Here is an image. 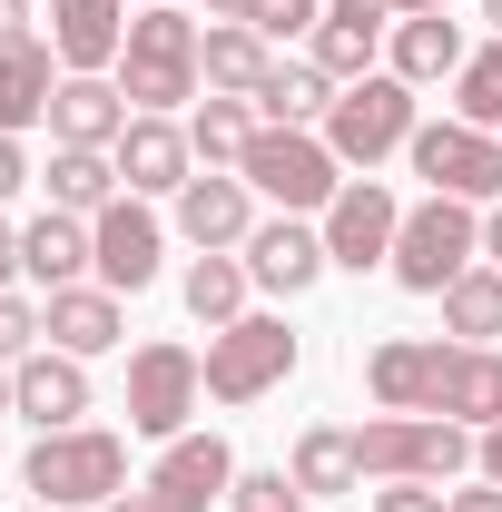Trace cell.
<instances>
[{
	"label": "cell",
	"mask_w": 502,
	"mask_h": 512,
	"mask_svg": "<svg viewBox=\"0 0 502 512\" xmlns=\"http://www.w3.org/2000/svg\"><path fill=\"white\" fill-rule=\"evenodd\" d=\"M207 10H217V20H247V10H256V0H207Z\"/></svg>",
	"instance_id": "obj_46"
},
{
	"label": "cell",
	"mask_w": 502,
	"mask_h": 512,
	"mask_svg": "<svg viewBox=\"0 0 502 512\" xmlns=\"http://www.w3.org/2000/svg\"><path fill=\"white\" fill-rule=\"evenodd\" d=\"M109 158H119V188H128V197H178V188L197 178L188 128H178V119H148V109L119 128V148H109Z\"/></svg>",
	"instance_id": "obj_15"
},
{
	"label": "cell",
	"mask_w": 502,
	"mask_h": 512,
	"mask_svg": "<svg viewBox=\"0 0 502 512\" xmlns=\"http://www.w3.org/2000/svg\"><path fill=\"white\" fill-rule=\"evenodd\" d=\"M89 247H99V286H109V296H148L158 266H168V227L148 217V197L119 188L99 217H89Z\"/></svg>",
	"instance_id": "obj_11"
},
{
	"label": "cell",
	"mask_w": 502,
	"mask_h": 512,
	"mask_svg": "<svg viewBox=\"0 0 502 512\" xmlns=\"http://www.w3.org/2000/svg\"><path fill=\"white\" fill-rule=\"evenodd\" d=\"M424 10H453V0H394V20H424Z\"/></svg>",
	"instance_id": "obj_45"
},
{
	"label": "cell",
	"mask_w": 502,
	"mask_h": 512,
	"mask_svg": "<svg viewBox=\"0 0 502 512\" xmlns=\"http://www.w3.org/2000/svg\"><path fill=\"white\" fill-rule=\"evenodd\" d=\"M483 20H493V40H502V0H483Z\"/></svg>",
	"instance_id": "obj_47"
},
{
	"label": "cell",
	"mask_w": 502,
	"mask_h": 512,
	"mask_svg": "<svg viewBox=\"0 0 502 512\" xmlns=\"http://www.w3.org/2000/svg\"><path fill=\"white\" fill-rule=\"evenodd\" d=\"M197 40H207V30H197L178 0H148V10L128 20V50H119V89H128V109H148V119H178L197 89H207V79H197Z\"/></svg>",
	"instance_id": "obj_1"
},
{
	"label": "cell",
	"mask_w": 502,
	"mask_h": 512,
	"mask_svg": "<svg viewBox=\"0 0 502 512\" xmlns=\"http://www.w3.org/2000/svg\"><path fill=\"white\" fill-rule=\"evenodd\" d=\"M453 512H502V483H463V493H453Z\"/></svg>",
	"instance_id": "obj_40"
},
{
	"label": "cell",
	"mask_w": 502,
	"mask_h": 512,
	"mask_svg": "<svg viewBox=\"0 0 502 512\" xmlns=\"http://www.w3.org/2000/svg\"><path fill=\"white\" fill-rule=\"evenodd\" d=\"M453 119H473V128L502 138V40H483L473 60L453 69Z\"/></svg>",
	"instance_id": "obj_32"
},
{
	"label": "cell",
	"mask_w": 502,
	"mask_h": 512,
	"mask_svg": "<svg viewBox=\"0 0 502 512\" xmlns=\"http://www.w3.org/2000/svg\"><path fill=\"white\" fill-rule=\"evenodd\" d=\"M128 0H50V50L60 69H99V79H119V50H128Z\"/></svg>",
	"instance_id": "obj_19"
},
{
	"label": "cell",
	"mask_w": 502,
	"mask_h": 512,
	"mask_svg": "<svg viewBox=\"0 0 502 512\" xmlns=\"http://www.w3.org/2000/svg\"><path fill=\"white\" fill-rule=\"evenodd\" d=\"M473 473H483V483H502V424H493V434H473Z\"/></svg>",
	"instance_id": "obj_38"
},
{
	"label": "cell",
	"mask_w": 502,
	"mask_h": 512,
	"mask_svg": "<svg viewBox=\"0 0 502 512\" xmlns=\"http://www.w3.org/2000/svg\"><path fill=\"white\" fill-rule=\"evenodd\" d=\"M227 512H306V483H296L286 463H266V473H237Z\"/></svg>",
	"instance_id": "obj_33"
},
{
	"label": "cell",
	"mask_w": 502,
	"mask_h": 512,
	"mask_svg": "<svg viewBox=\"0 0 502 512\" xmlns=\"http://www.w3.org/2000/svg\"><path fill=\"white\" fill-rule=\"evenodd\" d=\"M463 266H483V207L424 188L404 207V237H394V286L404 296H443Z\"/></svg>",
	"instance_id": "obj_4"
},
{
	"label": "cell",
	"mask_w": 502,
	"mask_h": 512,
	"mask_svg": "<svg viewBox=\"0 0 502 512\" xmlns=\"http://www.w3.org/2000/svg\"><path fill=\"white\" fill-rule=\"evenodd\" d=\"M247 138H256V109H247V99H197V109H188L197 168H237V158H247Z\"/></svg>",
	"instance_id": "obj_31"
},
{
	"label": "cell",
	"mask_w": 502,
	"mask_h": 512,
	"mask_svg": "<svg viewBox=\"0 0 502 512\" xmlns=\"http://www.w3.org/2000/svg\"><path fill=\"white\" fill-rule=\"evenodd\" d=\"M237 453H227V434H178V444H158V463H148V493L168 512H207V503H227L237 493Z\"/></svg>",
	"instance_id": "obj_14"
},
{
	"label": "cell",
	"mask_w": 502,
	"mask_h": 512,
	"mask_svg": "<svg viewBox=\"0 0 502 512\" xmlns=\"http://www.w3.org/2000/svg\"><path fill=\"white\" fill-rule=\"evenodd\" d=\"M20 276L30 286H79V276H99V247H89V217H69V207H40L30 227H20Z\"/></svg>",
	"instance_id": "obj_21"
},
{
	"label": "cell",
	"mask_w": 502,
	"mask_h": 512,
	"mask_svg": "<svg viewBox=\"0 0 502 512\" xmlns=\"http://www.w3.org/2000/svg\"><path fill=\"white\" fill-rule=\"evenodd\" d=\"M463 60H473V40H463V20H453V10L394 20V40H384V69H394L404 89H434V79H453Z\"/></svg>",
	"instance_id": "obj_24"
},
{
	"label": "cell",
	"mask_w": 502,
	"mask_h": 512,
	"mask_svg": "<svg viewBox=\"0 0 502 512\" xmlns=\"http://www.w3.org/2000/svg\"><path fill=\"white\" fill-rule=\"evenodd\" d=\"M315 20H325V0H256V10H247V30L266 40V50H276V40H296V30L315 40Z\"/></svg>",
	"instance_id": "obj_35"
},
{
	"label": "cell",
	"mask_w": 502,
	"mask_h": 512,
	"mask_svg": "<svg viewBox=\"0 0 502 512\" xmlns=\"http://www.w3.org/2000/svg\"><path fill=\"white\" fill-rule=\"evenodd\" d=\"M237 178L256 197H276V217H325L335 188H345V158L325 148V128H256Z\"/></svg>",
	"instance_id": "obj_2"
},
{
	"label": "cell",
	"mask_w": 502,
	"mask_h": 512,
	"mask_svg": "<svg viewBox=\"0 0 502 512\" xmlns=\"http://www.w3.org/2000/svg\"><path fill=\"white\" fill-rule=\"evenodd\" d=\"M197 404H207V355H188L178 335H148V345L128 355V434L178 444Z\"/></svg>",
	"instance_id": "obj_7"
},
{
	"label": "cell",
	"mask_w": 502,
	"mask_h": 512,
	"mask_svg": "<svg viewBox=\"0 0 502 512\" xmlns=\"http://www.w3.org/2000/svg\"><path fill=\"white\" fill-rule=\"evenodd\" d=\"M40 188H50V207H69V217H99V207L119 197V158H109V148H50Z\"/></svg>",
	"instance_id": "obj_28"
},
{
	"label": "cell",
	"mask_w": 502,
	"mask_h": 512,
	"mask_svg": "<svg viewBox=\"0 0 502 512\" xmlns=\"http://www.w3.org/2000/svg\"><path fill=\"white\" fill-rule=\"evenodd\" d=\"M443 384H453V335H384L365 355V394L384 414H443Z\"/></svg>",
	"instance_id": "obj_12"
},
{
	"label": "cell",
	"mask_w": 502,
	"mask_h": 512,
	"mask_svg": "<svg viewBox=\"0 0 502 512\" xmlns=\"http://www.w3.org/2000/svg\"><path fill=\"white\" fill-rule=\"evenodd\" d=\"M286 473L306 483V503H325V493H365V453H355V434H345V424H306Z\"/></svg>",
	"instance_id": "obj_27"
},
{
	"label": "cell",
	"mask_w": 502,
	"mask_h": 512,
	"mask_svg": "<svg viewBox=\"0 0 502 512\" xmlns=\"http://www.w3.org/2000/svg\"><path fill=\"white\" fill-rule=\"evenodd\" d=\"M10 40H40V30H30V0H0V50H10Z\"/></svg>",
	"instance_id": "obj_39"
},
{
	"label": "cell",
	"mask_w": 502,
	"mask_h": 512,
	"mask_svg": "<svg viewBox=\"0 0 502 512\" xmlns=\"http://www.w3.org/2000/svg\"><path fill=\"white\" fill-rule=\"evenodd\" d=\"M247 109H256V128H315L325 109H335V79H325L315 60H276L266 79H256Z\"/></svg>",
	"instance_id": "obj_26"
},
{
	"label": "cell",
	"mask_w": 502,
	"mask_h": 512,
	"mask_svg": "<svg viewBox=\"0 0 502 512\" xmlns=\"http://www.w3.org/2000/svg\"><path fill=\"white\" fill-rule=\"evenodd\" d=\"M40 325H50V345L60 355H109V345H128V296H109V286H60L50 306H40Z\"/></svg>",
	"instance_id": "obj_22"
},
{
	"label": "cell",
	"mask_w": 502,
	"mask_h": 512,
	"mask_svg": "<svg viewBox=\"0 0 502 512\" xmlns=\"http://www.w3.org/2000/svg\"><path fill=\"white\" fill-rule=\"evenodd\" d=\"M384 40H394V0H325L315 20V69L345 89V79H375Z\"/></svg>",
	"instance_id": "obj_17"
},
{
	"label": "cell",
	"mask_w": 502,
	"mask_h": 512,
	"mask_svg": "<svg viewBox=\"0 0 502 512\" xmlns=\"http://www.w3.org/2000/svg\"><path fill=\"white\" fill-rule=\"evenodd\" d=\"M0 424H20V394H10V365H0Z\"/></svg>",
	"instance_id": "obj_44"
},
{
	"label": "cell",
	"mask_w": 502,
	"mask_h": 512,
	"mask_svg": "<svg viewBox=\"0 0 502 512\" xmlns=\"http://www.w3.org/2000/svg\"><path fill=\"white\" fill-rule=\"evenodd\" d=\"M315 227H325V256H335L345 276H375V266H394V237H404V197L384 188V178H345V188H335V207H325Z\"/></svg>",
	"instance_id": "obj_10"
},
{
	"label": "cell",
	"mask_w": 502,
	"mask_h": 512,
	"mask_svg": "<svg viewBox=\"0 0 502 512\" xmlns=\"http://www.w3.org/2000/svg\"><path fill=\"white\" fill-rule=\"evenodd\" d=\"M414 178L434 197H463V207H502V138L493 128H473V119H434V128H414Z\"/></svg>",
	"instance_id": "obj_9"
},
{
	"label": "cell",
	"mask_w": 502,
	"mask_h": 512,
	"mask_svg": "<svg viewBox=\"0 0 502 512\" xmlns=\"http://www.w3.org/2000/svg\"><path fill=\"white\" fill-rule=\"evenodd\" d=\"M414 89L394 79V69H375V79H345L335 89V109H325V148L345 158V168H365L375 178V158H394V148H414Z\"/></svg>",
	"instance_id": "obj_6"
},
{
	"label": "cell",
	"mask_w": 502,
	"mask_h": 512,
	"mask_svg": "<svg viewBox=\"0 0 502 512\" xmlns=\"http://www.w3.org/2000/svg\"><path fill=\"white\" fill-rule=\"evenodd\" d=\"M296 375V325L286 316H237L207 335V404H256Z\"/></svg>",
	"instance_id": "obj_8"
},
{
	"label": "cell",
	"mask_w": 502,
	"mask_h": 512,
	"mask_svg": "<svg viewBox=\"0 0 502 512\" xmlns=\"http://www.w3.org/2000/svg\"><path fill=\"white\" fill-rule=\"evenodd\" d=\"M10 276H20V227L0 217V286H10Z\"/></svg>",
	"instance_id": "obj_42"
},
{
	"label": "cell",
	"mask_w": 502,
	"mask_h": 512,
	"mask_svg": "<svg viewBox=\"0 0 502 512\" xmlns=\"http://www.w3.org/2000/svg\"><path fill=\"white\" fill-rule=\"evenodd\" d=\"M40 345H50V325H40V306L0 286V365H20V355H40Z\"/></svg>",
	"instance_id": "obj_34"
},
{
	"label": "cell",
	"mask_w": 502,
	"mask_h": 512,
	"mask_svg": "<svg viewBox=\"0 0 502 512\" xmlns=\"http://www.w3.org/2000/svg\"><path fill=\"white\" fill-rule=\"evenodd\" d=\"M237 256H247V276L266 286V296H306L315 276L335 266V256H325V227H315V217H256V237H247Z\"/></svg>",
	"instance_id": "obj_16"
},
{
	"label": "cell",
	"mask_w": 502,
	"mask_h": 512,
	"mask_svg": "<svg viewBox=\"0 0 502 512\" xmlns=\"http://www.w3.org/2000/svg\"><path fill=\"white\" fill-rule=\"evenodd\" d=\"M443 335L453 345H493L502 335V266H463L443 286Z\"/></svg>",
	"instance_id": "obj_29"
},
{
	"label": "cell",
	"mask_w": 502,
	"mask_h": 512,
	"mask_svg": "<svg viewBox=\"0 0 502 512\" xmlns=\"http://www.w3.org/2000/svg\"><path fill=\"white\" fill-rule=\"evenodd\" d=\"M247 286H256V276H247V256H197L178 296H188V316L217 335V325H237V316H247Z\"/></svg>",
	"instance_id": "obj_30"
},
{
	"label": "cell",
	"mask_w": 502,
	"mask_h": 512,
	"mask_svg": "<svg viewBox=\"0 0 502 512\" xmlns=\"http://www.w3.org/2000/svg\"><path fill=\"white\" fill-rule=\"evenodd\" d=\"M30 512H60V503H30Z\"/></svg>",
	"instance_id": "obj_48"
},
{
	"label": "cell",
	"mask_w": 502,
	"mask_h": 512,
	"mask_svg": "<svg viewBox=\"0 0 502 512\" xmlns=\"http://www.w3.org/2000/svg\"><path fill=\"white\" fill-rule=\"evenodd\" d=\"M20 483L40 493V503L60 512H99L128 493V444L119 434H99V424H69V434H40L30 463H20Z\"/></svg>",
	"instance_id": "obj_3"
},
{
	"label": "cell",
	"mask_w": 502,
	"mask_h": 512,
	"mask_svg": "<svg viewBox=\"0 0 502 512\" xmlns=\"http://www.w3.org/2000/svg\"><path fill=\"white\" fill-rule=\"evenodd\" d=\"M138 119L128 109L119 79H99V69H69L60 99H50V148H119V128Z\"/></svg>",
	"instance_id": "obj_20"
},
{
	"label": "cell",
	"mask_w": 502,
	"mask_h": 512,
	"mask_svg": "<svg viewBox=\"0 0 502 512\" xmlns=\"http://www.w3.org/2000/svg\"><path fill=\"white\" fill-rule=\"evenodd\" d=\"M355 453H365V483H453V473H473V434L453 414H375V424H355Z\"/></svg>",
	"instance_id": "obj_5"
},
{
	"label": "cell",
	"mask_w": 502,
	"mask_h": 512,
	"mask_svg": "<svg viewBox=\"0 0 502 512\" xmlns=\"http://www.w3.org/2000/svg\"><path fill=\"white\" fill-rule=\"evenodd\" d=\"M483 266H502V207H483Z\"/></svg>",
	"instance_id": "obj_43"
},
{
	"label": "cell",
	"mask_w": 502,
	"mask_h": 512,
	"mask_svg": "<svg viewBox=\"0 0 502 512\" xmlns=\"http://www.w3.org/2000/svg\"><path fill=\"white\" fill-rule=\"evenodd\" d=\"M10 394H20V424H30V434H69V424L89 414V365L60 355V345H40V355L10 365Z\"/></svg>",
	"instance_id": "obj_18"
},
{
	"label": "cell",
	"mask_w": 502,
	"mask_h": 512,
	"mask_svg": "<svg viewBox=\"0 0 502 512\" xmlns=\"http://www.w3.org/2000/svg\"><path fill=\"white\" fill-rule=\"evenodd\" d=\"M375 512H453V493H443V483H384Z\"/></svg>",
	"instance_id": "obj_36"
},
{
	"label": "cell",
	"mask_w": 502,
	"mask_h": 512,
	"mask_svg": "<svg viewBox=\"0 0 502 512\" xmlns=\"http://www.w3.org/2000/svg\"><path fill=\"white\" fill-rule=\"evenodd\" d=\"M178 237H188L197 256H237L256 237V188L237 168H197L188 188H178Z\"/></svg>",
	"instance_id": "obj_13"
},
{
	"label": "cell",
	"mask_w": 502,
	"mask_h": 512,
	"mask_svg": "<svg viewBox=\"0 0 502 512\" xmlns=\"http://www.w3.org/2000/svg\"><path fill=\"white\" fill-rule=\"evenodd\" d=\"M266 69H276V50L256 40L247 20H217V30L197 40V79H207V99H256Z\"/></svg>",
	"instance_id": "obj_25"
},
{
	"label": "cell",
	"mask_w": 502,
	"mask_h": 512,
	"mask_svg": "<svg viewBox=\"0 0 502 512\" xmlns=\"http://www.w3.org/2000/svg\"><path fill=\"white\" fill-rule=\"evenodd\" d=\"M60 50L50 40H10L0 50V138H20V128H50V99H60Z\"/></svg>",
	"instance_id": "obj_23"
},
{
	"label": "cell",
	"mask_w": 502,
	"mask_h": 512,
	"mask_svg": "<svg viewBox=\"0 0 502 512\" xmlns=\"http://www.w3.org/2000/svg\"><path fill=\"white\" fill-rule=\"evenodd\" d=\"M99 512H168V503H158V493H148V483H128L119 503H99Z\"/></svg>",
	"instance_id": "obj_41"
},
{
	"label": "cell",
	"mask_w": 502,
	"mask_h": 512,
	"mask_svg": "<svg viewBox=\"0 0 502 512\" xmlns=\"http://www.w3.org/2000/svg\"><path fill=\"white\" fill-rule=\"evenodd\" d=\"M20 188H30V148H20V138H0V207H10Z\"/></svg>",
	"instance_id": "obj_37"
}]
</instances>
